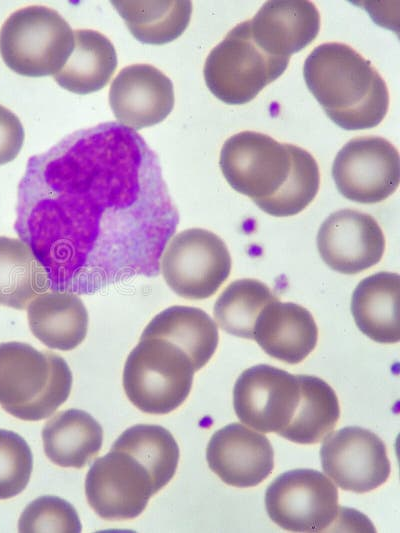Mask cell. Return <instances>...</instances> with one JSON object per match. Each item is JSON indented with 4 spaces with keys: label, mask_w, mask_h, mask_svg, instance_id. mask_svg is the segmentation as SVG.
Returning a JSON list of instances; mask_svg holds the SVG:
<instances>
[{
    "label": "cell",
    "mask_w": 400,
    "mask_h": 533,
    "mask_svg": "<svg viewBox=\"0 0 400 533\" xmlns=\"http://www.w3.org/2000/svg\"><path fill=\"white\" fill-rule=\"evenodd\" d=\"M300 398L289 424L278 433L298 444H315L334 429L340 407L337 395L323 379L313 375H297Z\"/></svg>",
    "instance_id": "obj_25"
},
{
    "label": "cell",
    "mask_w": 400,
    "mask_h": 533,
    "mask_svg": "<svg viewBox=\"0 0 400 533\" xmlns=\"http://www.w3.org/2000/svg\"><path fill=\"white\" fill-rule=\"evenodd\" d=\"M195 370L186 353L161 338H143L123 370L128 399L144 413L167 414L188 397Z\"/></svg>",
    "instance_id": "obj_5"
},
{
    "label": "cell",
    "mask_w": 400,
    "mask_h": 533,
    "mask_svg": "<svg viewBox=\"0 0 400 533\" xmlns=\"http://www.w3.org/2000/svg\"><path fill=\"white\" fill-rule=\"evenodd\" d=\"M130 33L140 42L162 45L177 39L187 28L192 3L188 0L111 1Z\"/></svg>",
    "instance_id": "obj_26"
},
{
    "label": "cell",
    "mask_w": 400,
    "mask_h": 533,
    "mask_svg": "<svg viewBox=\"0 0 400 533\" xmlns=\"http://www.w3.org/2000/svg\"><path fill=\"white\" fill-rule=\"evenodd\" d=\"M24 129L19 118L0 105V165L13 161L24 142Z\"/></svg>",
    "instance_id": "obj_32"
},
{
    "label": "cell",
    "mask_w": 400,
    "mask_h": 533,
    "mask_svg": "<svg viewBox=\"0 0 400 533\" xmlns=\"http://www.w3.org/2000/svg\"><path fill=\"white\" fill-rule=\"evenodd\" d=\"M72 373L63 357L23 342L0 344V405L26 421L50 417L69 397Z\"/></svg>",
    "instance_id": "obj_3"
},
{
    "label": "cell",
    "mask_w": 400,
    "mask_h": 533,
    "mask_svg": "<svg viewBox=\"0 0 400 533\" xmlns=\"http://www.w3.org/2000/svg\"><path fill=\"white\" fill-rule=\"evenodd\" d=\"M248 24L251 38L261 50L290 58L316 38L320 15L310 1L272 0L263 4Z\"/></svg>",
    "instance_id": "obj_17"
},
{
    "label": "cell",
    "mask_w": 400,
    "mask_h": 533,
    "mask_svg": "<svg viewBox=\"0 0 400 533\" xmlns=\"http://www.w3.org/2000/svg\"><path fill=\"white\" fill-rule=\"evenodd\" d=\"M109 104L120 124L135 131L150 127L172 111L173 83L152 65H129L111 83Z\"/></svg>",
    "instance_id": "obj_16"
},
{
    "label": "cell",
    "mask_w": 400,
    "mask_h": 533,
    "mask_svg": "<svg viewBox=\"0 0 400 533\" xmlns=\"http://www.w3.org/2000/svg\"><path fill=\"white\" fill-rule=\"evenodd\" d=\"M209 468L227 485L247 488L265 480L274 467L269 439L240 423L217 430L206 448Z\"/></svg>",
    "instance_id": "obj_15"
},
{
    "label": "cell",
    "mask_w": 400,
    "mask_h": 533,
    "mask_svg": "<svg viewBox=\"0 0 400 533\" xmlns=\"http://www.w3.org/2000/svg\"><path fill=\"white\" fill-rule=\"evenodd\" d=\"M297 147L280 143L266 134L243 131L223 144L220 169L235 191L259 205L274 197L286 184Z\"/></svg>",
    "instance_id": "obj_7"
},
{
    "label": "cell",
    "mask_w": 400,
    "mask_h": 533,
    "mask_svg": "<svg viewBox=\"0 0 400 533\" xmlns=\"http://www.w3.org/2000/svg\"><path fill=\"white\" fill-rule=\"evenodd\" d=\"M85 493L97 515L115 521L139 516L155 491L148 470L138 460L111 449L90 467Z\"/></svg>",
    "instance_id": "obj_11"
},
{
    "label": "cell",
    "mask_w": 400,
    "mask_h": 533,
    "mask_svg": "<svg viewBox=\"0 0 400 533\" xmlns=\"http://www.w3.org/2000/svg\"><path fill=\"white\" fill-rule=\"evenodd\" d=\"M82 525L77 511L63 498L53 495L40 496L22 512L19 532H81Z\"/></svg>",
    "instance_id": "obj_31"
},
{
    "label": "cell",
    "mask_w": 400,
    "mask_h": 533,
    "mask_svg": "<svg viewBox=\"0 0 400 533\" xmlns=\"http://www.w3.org/2000/svg\"><path fill=\"white\" fill-rule=\"evenodd\" d=\"M320 457L325 474L341 489L356 493L378 488L391 471L384 442L359 426H347L327 435Z\"/></svg>",
    "instance_id": "obj_13"
},
{
    "label": "cell",
    "mask_w": 400,
    "mask_h": 533,
    "mask_svg": "<svg viewBox=\"0 0 400 533\" xmlns=\"http://www.w3.org/2000/svg\"><path fill=\"white\" fill-rule=\"evenodd\" d=\"M74 48L68 22L54 9L32 5L13 12L0 29V54L15 73L28 77L57 74Z\"/></svg>",
    "instance_id": "obj_4"
},
{
    "label": "cell",
    "mask_w": 400,
    "mask_h": 533,
    "mask_svg": "<svg viewBox=\"0 0 400 533\" xmlns=\"http://www.w3.org/2000/svg\"><path fill=\"white\" fill-rule=\"evenodd\" d=\"M253 339L271 357L297 364L314 350L318 329L306 308L276 299L259 313L253 328Z\"/></svg>",
    "instance_id": "obj_18"
},
{
    "label": "cell",
    "mask_w": 400,
    "mask_h": 533,
    "mask_svg": "<svg viewBox=\"0 0 400 533\" xmlns=\"http://www.w3.org/2000/svg\"><path fill=\"white\" fill-rule=\"evenodd\" d=\"M32 334L51 349L69 351L87 334L88 312L79 295L52 290L36 296L27 306Z\"/></svg>",
    "instance_id": "obj_19"
},
{
    "label": "cell",
    "mask_w": 400,
    "mask_h": 533,
    "mask_svg": "<svg viewBox=\"0 0 400 533\" xmlns=\"http://www.w3.org/2000/svg\"><path fill=\"white\" fill-rule=\"evenodd\" d=\"M161 338L183 350L196 371L213 356L219 341L216 323L203 310L174 305L158 313L144 328L140 339Z\"/></svg>",
    "instance_id": "obj_21"
},
{
    "label": "cell",
    "mask_w": 400,
    "mask_h": 533,
    "mask_svg": "<svg viewBox=\"0 0 400 533\" xmlns=\"http://www.w3.org/2000/svg\"><path fill=\"white\" fill-rule=\"evenodd\" d=\"M319 168L314 157L297 147L292 172L279 193L257 205L265 213L275 217L293 216L303 211L319 190Z\"/></svg>",
    "instance_id": "obj_29"
},
{
    "label": "cell",
    "mask_w": 400,
    "mask_h": 533,
    "mask_svg": "<svg viewBox=\"0 0 400 533\" xmlns=\"http://www.w3.org/2000/svg\"><path fill=\"white\" fill-rule=\"evenodd\" d=\"M300 398L297 375L259 364L235 382L233 407L239 420L262 433H279L290 422Z\"/></svg>",
    "instance_id": "obj_12"
},
{
    "label": "cell",
    "mask_w": 400,
    "mask_h": 533,
    "mask_svg": "<svg viewBox=\"0 0 400 533\" xmlns=\"http://www.w3.org/2000/svg\"><path fill=\"white\" fill-rule=\"evenodd\" d=\"M317 248L328 267L353 275L380 262L385 237L373 216L342 209L330 214L321 224Z\"/></svg>",
    "instance_id": "obj_14"
},
{
    "label": "cell",
    "mask_w": 400,
    "mask_h": 533,
    "mask_svg": "<svg viewBox=\"0 0 400 533\" xmlns=\"http://www.w3.org/2000/svg\"><path fill=\"white\" fill-rule=\"evenodd\" d=\"M44 452L61 467L82 468L98 455L103 429L89 413L67 409L47 421L42 430Z\"/></svg>",
    "instance_id": "obj_22"
},
{
    "label": "cell",
    "mask_w": 400,
    "mask_h": 533,
    "mask_svg": "<svg viewBox=\"0 0 400 533\" xmlns=\"http://www.w3.org/2000/svg\"><path fill=\"white\" fill-rule=\"evenodd\" d=\"M179 224L156 153L135 130L104 122L28 159L14 229L52 290L93 294L155 277Z\"/></svg>",
    "instance_id": "obj_1"
},
{
    "label": "cell",
    "mask_w": 400,
    "mask_h": 533,
    "mask_svg": "<svg viewBox=\"0 0 400 533\" xmlns=\"http://www.w3.org/2000/svg\"><path fill=\"white\" fill-rule=\"evenodd\" d=\"M289 58L261 50L248 20L236 25L206 58L203 74L211 93L229 105L245 104L286 70Z\"/></svg>",
    "instance_id": "obj_6"
},
{
    "label": "cell",
    "mask_w": 400,
    "mask_h": 533,
    "mask_svg": "<svg viewBox=\"0 0 400 533\" xmlns=\"http://www.w3.org/2000/svg\"><path fill=\"white\" fill-rule=\"evenodd\" d=\"M265 507L274 523L292 532H323L334 524L341 509L332 481L306 468L277 476L266 489Z\"/></svg>",
    "instance_id": "obj_9"
},
{
    "label": "cell",
    "mask_w": 400,
    "mask_h": 533,
    "mask_svg": "<svg viewBox=\"0 0 400 533\" xmlns=\"http://www.w3.org/2000/svg\"><path fill=\"white\" fill-rule=\"evenodd\" d=\"M332 177L339 193L348 200L379 203L399 186L398 150L378 136L351 139L336 154Z\"/></svg>",
    "instance_id": "obj_10"
},
{
    "label": "cell",
    "mask_w": 400,
    "mask_h": 533,
    "mask_svg": "<svg viewBox=\"0 0 400 533\" xmlns=\"http://www.w3.org/2000/svg\"><path fill=\"white\" fill-rule=\"evenodd\" d=\"M306 85L327 116L344 130L377 126L389 106L384 79L352 47L327 42L315 47L303 66Z\"/></svg>",
    "instance_id": "obj_2"
},
{
    "label": "cell",
    "mask_w": 400,
    "mask_h": 533,
    "mask_svg": "<svg viewBox=\"0 0 400 533\" xmlns=\"http://www.w3.org/2000/svg\"><path fill=\"white\" fill-rule=\"evenodd\" d=\"M74 48L65 65L54 75L62 88L80 95L104 88L117 67L112 42L91 29L73 31Z\"/></svg>",
    "instance_id": "obj_23"
},
{
    "label": "cell",
    "mask_w": 400,
    "mask_h": 533,
    "mask_svg": "<svg viewBox=\"0 0 400 533\" xmlns=\"http://www.w3.org/2000/svg\"><path fill=\"white\" fill-rule=\"evenodd\" d=\"M400 277L378 272L359 282L352 294L351 313L359 330L378 343L400 340Z\"/></svg>",
    "instance_id": "obj_20"
},
{
    "label": "cell",
    "mask_w": 400,
    "mask_h": 533,
    "mask_svg": "<svg viewBox=\"0 0 400 533\" xmlns=\"http://www.w3.org/2000/svg\"><path fill=\"white\" fill-rule=\"evenodd\" d=\"M33 469L28 443L16 432L0 429V500L12 498L27 486Z\"/></svg>",
    "instance_id": "obj_30"
},
{
    "label": "cell",
    "mask_w": 400,
    "mask_h": 533,
    "mask_svg": "<svg viewBox=\"0 0 400 533\" xmlns=\"http://www.w3.org/2000/svg\"><path fill=\"white\" fill-rule=\"evenodd\" d=\"M111 449L124 451L138 460L148 470L155 493L173 478L180 456L173 435L154 424H137L128 428Z\"/></svg>",
    "instance_id": "obj_27"
},
{
    "label": "cell",
    "mask_w": 400,
    "mask_h": 533,
    "mask_svg": "<svg viewBox=\"0 0 400 533\" xmlns=\"http://www.w3.org/2000/svg\"><path fill=\"white\" fill-rule=\"evenodd\" d=\"M276 299L270 288L260 280L238 279L230 283L216 300L214 318L225 332L253 339V328L259 313Z\"/></svg>",
    "instance_id": "obj_28"
},
{
    "label": "cell",
    "mask_w": 400,
    "mask_h": 533,
    "mask_svg": "<svg viewBox=\"0 0 400 533\" xmlns=\"http://www.w3.org/2000/svg\"><path fill=\"white\" fill-rule=\"evenodd\" d=\"M231 256L215 233L186 229L174 235L160 258V272L178 296L202 300L211 297L227 280Z\"/></svg>",
    "instance_id": "obj_8"
},
{
    "label": "cell",
    "mask_w": 400,
    "mask_h": 533,
    "mask_svg": "<svg viewBox=\"0 0 400 533\" xmlns=\"http://www.w3.org/2000/svg\"><path fill=\"white\" fill-rule=\"evenodd\" d=\"M50 288L48 273L20 238L0 236V305L24 310Z\"/></svg>",
    "instance_id": "obj_24"
}]
</instances>
